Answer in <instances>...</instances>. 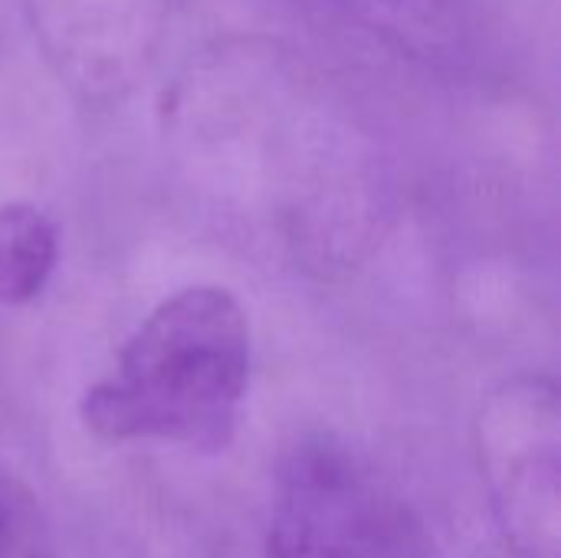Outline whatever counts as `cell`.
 <instances>
[{"mask_svg":"<svg viewBox=\"0 0 561 558\" xmlns=\"http://www.w3.org/2000/svg\"><path fill=\"white\" fill-rule=\"evenodd\" d=\"M266 558H431V533L345 444L312 437L276 474Z\"/></svg>","mask_w":561,"mask_h":558,"instance_id":"obj_2","label":"cell"},{"mask_svg":"<svg viewBox=\"0 0 561 558\" xmlns=\"http://www.w3.org/2000/svg\"><path fill=\"white\" fill-rule=\"evenodd\" d=\"M348 20L408 56H450L463 46L467 26L457 0H332Z\"/></svg>","mask_w":561,"mask_h":558,"instance_id":"obj_6","label":"cell"},{"mask_svg":"<svg viewBox=\"0 0 561 558\" xmlns=\"http://www.w3.org/2000/svg\"><path fill=\"white\" fill-rule=\"evenodd\" d=\"M247 385L250 322L240 299L224 286H187L138 322L79 414L105 441L217 454L237 434Z\"/></svg>","mask_w":561,"mask_h":558,"instance_id":"obj_1","label":"cell"},{"mask_svg":"<svg viewBox=\"0 0 561 558\" xmlns=\"http://www.w3.org/2000/svg\"><path fill=\"white\" fill-rule=\"evenodd\" d=\"M56 79L89 105L128 99L151 72L171 0H20Z\"/></svg>","mask_w":561,"mask_h":558,"instance_id":"obj_4","label":"cell"},{"mask_svg":"<svg viewBox=\"0 0 561 558\" xmlns=\"http://www.w3.org/2000/svg\"><path fill=\"white\" fill-rule=\"evenodd\" d=\"M477 454L516 558H559L561 401L552 378L493 388L477 418Z\"/></svg>","mask_w":561,"mask_h":558,"instance_id":"obj_3","label":"cell"},{"mask_svg":"<svg viewBox=\"0 0 561 558\" xmlns=\"http://www.w3.org/2000/svg\"><path fill=\"white\" fill-rule=\"evenodd\" d=\"M0 558H59L36 493L0 464Z\"/></svg>","mask_w":561,"mask_h":558,"instance_id":"obj_7","label":"cell"},{"mask_svg":"<svg viewBox=\"0 0 561 558\" xmlns=\"http://www.w3.org/2000/svg\"><path fill=\"white\" fill-rule=\"evenodd\" d=\"M59 266V227L30 204H0V309H20L43 296Z\"/></svg>","mask_w":561,"mask_h":558,"instance_id":"obj_5","label":"cell"}]
</instances>
